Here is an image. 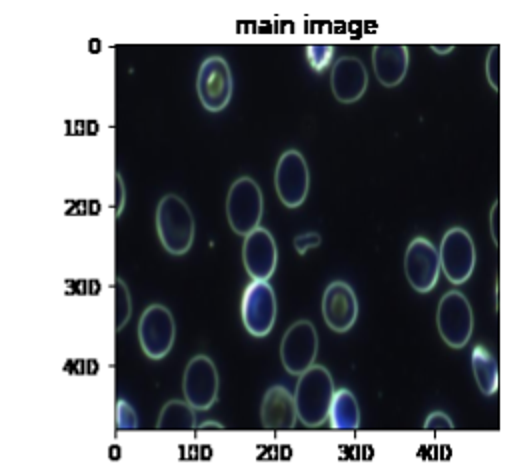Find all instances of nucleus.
Listing matches in <instances>:
<instances>
[{"label":"nucleus","instance_id":"f257e3e1","mask_svg":"<svg viewBox=\"0 0 512 474\" xmlns=\"http://www.w3.org/2000/svg\"><path fill=\"white\" fill-rule=\"evenodd\" d=\"M334 394V380L326 366L314 364L298 376L296 390L292 394L296 420L306 428H318L328 418L330 400Z\"/></svg>","mask_w":512,"mask_h":474},{"label":"nucleus","instance_id":"f03ea898","mask_svg":"<svg viewBox=\"0 0 512 474\" xmlns=\"http://www.w3.org/2000/svg\"><path fill=\"white\" fill-rule=\"evenodd\" d=\"M156 232L168 254L180 256L192 248L194 216L190 206L176 194H166L156 206Z\"/></svg>","mask_w":512,"mask_h":474},{"label":"nucleus","instance_id":"7ed1b4c3","mask_svg":"<svg viewBox=\"0 0 512 474\" xmlns=\"http://www.w3.org/2000/svg\"><path fill=\"white\" fill-rule=\"evenodd\" d=\"M264 212V198L258 182L248 176L236 178L226 196V218L234 234L248 236L260 226Z\"/></svg>","mask_w":512,"mask_h":474},{"label":"nucleus","instance_id":"20e7f679","mask_svg":"<svg viewBox=\"0 0 512 474\" xmlns=\"http://www.w3.org/2000/svg\"><path fill=\"white\" fill-rule=\"evenodd\" d=\"M436 328L442 342L450 348H464L474 330L470 300L460 290H448L436 310Z\"/></svg>","mask_w":512,"mask_h":474},{"label":"nucleus","instance_id":"39448f33","mask_svg":"<svg viewBox=\"0 0 512 474\" xmlns=\"http://www.w3.org/2000/svg\"><path fill=\"white\" fill-rule=\"evenodd\" d=\"M438 250L440 272L452 284H464L476 266V248L468 230L454 226L442 236Z\"/></svg>","mask_w":512,"mask_h":474},{"label":"nucleus","instance_id":"423d86ee","mask_svg":"<svg viewBox=\"0 0 512 474\" xmlns=\"http://www.w3.org/2000/svg\"><path fill=\"white\" fill-rule=\"evenodd\" d=\"M176 340V320L164 304H150L138 320V342L146 358L162 360Z\"/></svg>","mask_w":512,"mask_h":474},{"label":"nucleus","instance_id":"0eeeda50","mask_svg":"<svg viewBox=\"0 0 512 474\" xmlns=\"http://www.w3.org/2000/svg\"><path fill=\"white\" fill-rule=\"evenodd\" d=\"M318 354V332L310 320H296L280 340V360L288 374L300 376L314 366Z\"/></svg>","mask_w":512,"mask_h":474},{"label":"nucleus","instance_id":"6e6552de","mask_svg":"<svg viewBox=\"0 0 512 474\" xmlns=\"http://www.w3.org/2000/svg\"><path fill=\"white\" fill-rule=\"evenodd\" d=\"M218 370L212 358L206 354H198L188 360L182 374V392L184 402L192 410H208L214 406L218 398Z\"/></svg>","mask_w":512,"mask_h":474},{"label":"nucleus","instance_id":"1a4fd4ad","mask_svg":"<svg viewBox=\"0 0 512 474\" xmlns=\"http://www.w3.org/2000/svg\"><path fill=\"white\" fill-rule=\"evenodd\" d=\"M232 72L228 62L214 54L208 56L198 70V78H196V92H198V100L200 104L208 110V112H220L230 104L232 98Z\"/></svg>","mask_w":512,"mask_h":474},{"label":"nucleus","instance_id":"9d476101","mask_svg":"<svg viewBox=\"0 0 512 474\" xmlns=\"http://www.w3.org/2000/svg\"><path fill=\"white\" fill-rule=\"evenodd\" d=\"M274 188L280 202L288 208H298L306 200L310 172L300 150L290 148L282 152L274 170Z\"/></svg>","mask_w":512,"mask_h":474},{"label":"nucleus","instance_id":"9b49d317","mask_svg":"<svg viewBox=\"0 0 512 474\" xmlns=\"http://www.w3.org/2000/svg\"><path fill=\"white\" fill-rule=\"evenodd\" d=\"M242 324L248 334L264 338L272 332L276 322V296L268 282L252 280L242 296L240 304Z\"/></svg>","mask_w":512,"mask_h":474},{"label":"nucleus","instance_id":"f8f14e48","mask_svg":"<svg viewBox=\"0 0 512 474\" xmlns=\"http://www.w3.org/2000/svg\"><path fill=\"white\" fill-rule=\"evenodd\" d=\"M404 274L408 284L418 294H426L436 286L440 276V262L438 250L428 238L416 236L410 240L404 252Z\"/></svg>","mask_w":512,"mask_h":474},{"label":"nucleus","instance_id":"ddd939ff","mask_svg":"<svg viewBox=\"0 0 512 474\" xmlns=\"http://www.w3.org/2000/svg\"><path fill=\"white\" fill-rule=\"evenodd\" d=\"M242 262L252 280L268 282V278H272L278 262V248L270 230L258 226L244 236Z\"/></svg>","mask_w":512,"mask_h":474},{"label":"nucleus","instance_id":"4468645a","mask_svg":"<svg viewBox=\"0 0 512 474\" xmlns=\"http://www.w3.org/2000/svg\"><path fill=\"white\" fill-rule=\"evenodd\" d=\"M322 318L332 332H348L358 318V300L352 286L344 280H334L322 294Z\"/></svg>","mask_w":512,"mask_h":474},{"label":"nucleus","instance_id":"2eb2a0df","mask_svg":"<svg viewBox=\"0 0 512 474\" xmlns=\"http://www.w3.org/2000/svg\"><path fill=\"white\" fill-rule=\"evenodd\" d=\"M330 88L338 102L354 104L368 88V70L358 56H340L332 64Z\"/></svg>","mask_w":512,"mask_h":474},{"label":"nucleus","instance_id":"dca6fc26","mask_svg":"<svg viewBox=\"0 0 512 474\" xmlns=\"http://www.w3.org/2000/svg\"><path fill=\"white\" fill-rule=\"evenodd\" d=\"M408 46L406 44H376L372 48V68L378 82L386 88L398 86L408 72Z\"/></svg>","mask_w":512,"mask_h":474},{"label":"nucleus","instance_id":"f3484780","mask_svg":"<svg viewBox=\"0 0 512 474\" xmlns=\"http://www.w3.org/2000/svg\"><path fill=\"white\" fill-rule=\"evenodd\" d=\"M260 422L268 430H290L296 424L294 398L288 388L270 386L260 404Z\"/></svg>","mask_w":512,"mask_h":474},{"label":"nucleus","instance_id":"a211bd4d","mask_svg":"<svg viewBox=\"0 0 512 474\" xmlns=\"http://www.w3.org/2000/svg\"><path fill=\"white\" fill-rule=\"evenodd\" d=\"M328 420L334 430H356L360 426V406L350 388L334 390Z\"/></svg>","mask_w":512,"mask_h":474},{"label":"nucleus","instance_id":"6ab92c4d","mask_svg":"<svg viewBox=\"0 0 512 474\" xmlns=\"http://www.w3.org/2000/svg\"><path fill=\"white\" fill-rule=\"evenodd\" d=\"M470 358H472L470 362H472V372H474V380H476L478 390L484 396L496 394L498 392V362L492 356V352L486 346L476 344L472 348Z\"/></svg>","mask_w":512,"mask_h":474},{"label":"nucleus","instance_id":"aec40b11","mask_svg":"<svg viewBox=\"0 0 512 474\" xmlns=\"http://www.w3.org/2000/svg\"><path fill=\"white\" fill-rule=\"evenodd\" d=\"M158 430H194L196 414L184 400H168L156 422Z\"/></svg>","mask_w":512,"mask_h":474},{"label":"nucleus","instance_id":"412c9836","mask_svg":"<svg viewBox=\"0 0 512 474\" xmlns=\"http://www.w3.org/2000/svg\"><path fill=\"white\" fill-rule=\"evenodd\" d=\"M116 308H118V318H116V330H122L124 324L128 322L132 314V302H130V292L126 284L118 278L116 280Z\"/></svg>","mask_w":512,"mask_h":474},{"label":"nucleus","instance_id":"4be33fe9","mask_svg":"<svg viewBox=\"0 0 512 474\" xmlns=\"http://www.w3.org/2000/svg\"><path fill=\"white\" fill-rule=\"evenodd\" d=\"M332 52L334 48L330 44H310L306 48V60L316 72H322L332 62Z\"/></svg>","mask_w":512,"mask_h":474},{"label":"nucleus","instance_id":"5701e85b","mask_svg":"<svg viewBox=\"0 0 512 474\" xmlns=\"http://www.w3.org/2000/svg\"><path fill=\"white\" fill-rule=\"evenodd\" d=\"M486 76L494 90L500 88V46H492L486 58Z\"/></svg>","mask_w":512,"mask_h":474},{"label":"nucleus","instance_id":"b1692460","mask_svg":"<svg viewBox=\"0 0 512 474\" xmlns=\"http://www.w3.org/2000/svg\"><path fill=\"white\" fill-rule=\"evenodd\" d=\"M116 422H118V428H122V430H134L138 426V416L126 400H118Z\"/></svg>","mask_w":512,"mask_h":474},{"label":"nucleus","instance_id":"393cba45","mask_svg":"<svg viewBox=\"0 0 512 474\" xmlns=\"http://www.w3.org/2000/svg\"><path fill=\"white\" fill-rule=\"evenodd\" d=\"M424 428H426V430H452V428H454V422H452V418H450L446 412L434 410V412H430V414L426 416Z\"/></svg>","mask_w":512,"mask_h":474},{"label":"nucleus","instance_id":"a878e982","mask_svg":"<svg viewBox=\"0 0 512 474\" xmlns=\"http://www.w3.org/2000/svg\"><path fill=\"white\" fill-rule=\"evenodd\" d=\"M320 242H322L320 234H316V232H304V234H298V236L294 238V248H296L298 254H304V252H308L310 248L320 246Z\"/></svg>","mask_w":512,"mask_h":474},{"label":"nucleus","instance_id":"bb28decb","mask_svg":"<svg viewBox=\"0 0 512 474\" xmlns=\"http://www.w3.org/2000/svg\"><path fill=\"white\" fill-rule=\"evenodd\" d=\"M210 428H218V430H222L224 426H222V424H216L214 420H206L204 424H200V430H210Z\"/></svg>","mask_w":512,"mask_h":474},{"label":"nucleus","instance_id":"cd10ccee","mask_svg":"<svg viewBox=\"0 0 512 474\" xmlns=\"http://www.w3.org/2000/svg\"><path fill=\"white\" fill-rule=\"evenodd\" d=\"M452 48L454 46H436V44H432V50L438 52V54H448V52H452Z\"/></svg>","mask_w":512,"mask_h":474}]
</instances>
